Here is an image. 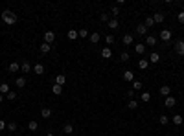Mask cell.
<instances>
[{"mask_svg":"<svg viewBox=\"0 0 184 136\" xmlns=\"http://www.w3.org/2000/svg\"><path fill=\"white\" fill-rule=\"evenodd\" d=\"M0 18H2L6 24H9V26L17 24V21H18V17L11 11V9H4V13H0Z\"/></svg>","mask_w":184,"mask_h":136,"instance_id":"cell-1","label":"cell"},{"mask_svg":"<svg viewBox=\"0 0 184 136\" xmlns=\"http://www.w3.org/2000/svg\"><path fill=\"white\" fill-rule=\"evenodd\" d=\"M53 41H55V33H53L52 29H48V31L44 33V42H46V44H52Z\"/></svg>","mask_w":184,"mask_h":136,"instance_id":"cell-2","label":"cell"},{"mask_svg":"<svg viewBox=\"0 0 184 136\" xmlns=\"http://www.w3.org/2000/svg\"><path fill=\"white\" fill-rule=\"evenodd\" d=\"M173 48H175V52L179 55H184V41H177L175 44H173Z\"/></svg>","mask_w":184,"mask_h":136,"instance_id":"cell-3","label":"cell"},{"mask_svg":"<svg viewBox=\"0 0 184 136\" xmlns=\"http://www.w3.org/2000/svg\"><path fill=\"white\" fill-rule=\"evenodd\" d=\"M33 74H35V75H42L44 74V64H41V63L33 64Z\"/></svg>","mask_w":184,"mask_h":136,"instance_id":"cell-4","label":"cell"},{"mask_svg":"<svg viewBox=\"0 0 184 136\" xmlns=\"http://www.w3.org/2000/svg\"><path fill=\"white\" fill-rule=\"evenodd\" d=\"M160 39L164 42H168L171 39V31H170V29H160Z\"/></svg>","mask_w":184,"mask_h":136,"instance_id":"cell-5","label":"cell"},{"mask_svg":"<svg viewBox=\"0 0 184 136\" xmlns=\"http://www.w3.org/2000/svg\"><path fill=\"white\" fill-rule=\"evenodd\" d=\"M164 105H166V109H173V107L177 105V99L171 98V96H168V98H166V103H164Z\"/></svg>","mask_w":184,"mask_h":136,"instance_id":"cell-6","label":"cell"},{"mask_svg":"<svg viewBox=\"0 0 184 136\" xmlns=\"http://www.w3.org/2000/svg\"><path fill=\"white\" fill-rule=\"evenodd\" d=\"M64 83H66V75H64V74H57V75H55V85L64 87Z\"/></svg>","mask_w":184,"mask_h":136,"instance_id":"cell-7","label":"cell"},{"mask_svg":"<svg viewBox=\"0 0 184 136\" xmlns=\"http://www.w3.org/2000/svg\"><path fill=\"white\" fill-rule=\"evenodd\" d=\"M88 39H90V42H92V44H98V42H99V39H101V35H99L98 31H92L90 35H88Z\"/></svg>","mask_w":184,"mask_h":136,"instance_id":"cell-8","label":"cell"},{"mask_svg":"<svg viewBox=\"0 0 184 136\" xmlns=\"http://www.w3.org/2000/svg\"><path fill=\"white\" fill-rule=\"evenodd\" d=\"M122 41H123V44H125V46H129V44H133V42H135V37H133L131 33H125Z\"/></svg>","mask_w":184,"mask_h":136,"instance_id":"cell-9","label":"cell"},{"mask_svg":"<svg viewBox=\"0 0 184 136\" xmlns=\"http://www.w3.org/2000/svg\"><path fill=\"white\" fill-rule=\"evenodd\" d=\"M101 57H103V59H111V57H112V50L109 48V46H105V48L101 50Z\"/></svg>","mask_w":184,"mask_h":136,"instance_id":"cell-10","label":"cell"},{"mask_svg":"<svg viewBox=\"0 0 184 136\" xmlns=\"http://www.w3.org/2000/svg\"><path fill=\"white\" fill-rule=\"evenodd\" d=\"M123 81H135V74L131 70H125L123 72Z\"/></svg>","mask_w":184,"mask_h":136,"instance_id":"cell-11","label":"cell"},{"mask_svg":"<svg viewBox=\"0 0 184 136\" xmlns=\"http://www.w3.org/2000/svg\"><path fill=\"white\" fill-rule=\"evenodd\" d=\"M21 70H22L24 74H29V72H31V64H29V61H24V63L21 64Z\"/></svg>","mask_w":184,"mask_h":136,"instance_id":"cell-12","label":"cell"},{"mask_svg":"<svg viewBox=\"0 0 184 136\" xmlns=\"http://www.w3.org/2000/svg\"><path fill=\"white\" fill-rule=\"evenodd\" d=\"M147 61H149V63H153V64H157L158 61H160V55H158L157 52H153L151 55H149V59H147Z\"/></svg>","mask_w":184,"mask_h":136,"instance_id":"cell-13","label":"cell"},{"mask_svg":"<svg viewBox=\"0 0 184 136\" xmlns=\"http://www.w3.org/2000/svg\"><path fill=\"white\" fill-rule=\"evenodd\" d=\"M66 37L70 39V41H76V39L79 37V33H77V29H68V33H66Z\"/></svg>","mask_w":184,"mask_h":136,"instance_id":"cell-14","label":"cell"},{"mask_svg":"<svg viewBox=\"0 0 184 136\" xmlns=\"http://www.w3.org/2000/svg\"><path fill=\"white\" fill-rule=\"evenodd\" d=\"M15 85H17V88H24L26 87V77H17L15 79Z\"/></svg>","mask_w":184,"mask_h":136,"instance_id":"cell-15","label":"cell"},{"mask_svg":"<svg viewBox=\"0 0 184 136\" xmlns=\"http://www.w3.org/2000/svg\"><path fill=\"white\" fill-rule=\"evenodd\" d=\"M158 92H160V96L168 98V96H170V92H171V88L168 87V85H164V87H160V90H158Z\"/></svg>","mask_w":184,"mask_h":136,"instance_id":"cell-16","label":"cell"},{"mask_svg":"<svg viewBox=\"0 0 184 136\" xmlns=\"http://www.w3.org/2000/svg\"><path fill=\"white\" fill-rule=\"evenodd\" d=\"M146 44H147V46H155V44H157V37L147 35V37H146Z\"/></svg>","mask_w":184,"mask_h":136,"instance_id":"cell-17","label":"cell"},{"mask_svg":"<svg viewBox=\"0 0 184 136\" xmlns=\"http://www.w3.org/2000/svg\"><path fill=\"white\" fill-rule=\"evenodd\" d=\"M171 122L175 123V125H182V122H184V118H182L181 114H175V116H173V118H171Z\"/></svg>","mask_w":184,"mask_h":136,"instance_id":"cell-18","label":"cell"},{"mask_svg":"<svg viewBox=\"0 0 184 136\" xmlns=\"http://www.w3.org/2000/svg\"><path fill=\"white\" fill-rule=\"evenodd\" d=\"M153 21H155V24L164 22V13H155V15H153Z\"/></svg>","mask_w":184,"mask_h":136,"instance_id":"cell-19","label":"cell"},{"mask_svg":"<svg viewBox=\"0 0 184 136\" xmlns=\"http://www.w3.org/2000/svg\"><path fill=\"white\" fill-rule=\"evenodd\" d=\"M18 70H21V64H18V63H11V64H9V72H11V74H17Z\"/></svg>","mask_w":184,"mask_h":136,"instance_id":"cell-20","label":"cell"},{"mask_svg":"<svg viewBox=\"0 0 184 136\" xmlns=\"http://www.w3.org/2000/svg\"><path fill=\"white\" fill-rule=\"evenodd\" d=\"M63 133H64V134H72V133H74V125H72V123H66V125L63 127Z\"/></svg>","mask_w":184,"mask_h":136,"instance_id":"cell-21","label":"cell"},{"mask_svg":"<svg viewBox=\"0 0 184 136\" xmlns=\"http://www.w3.org/2000/svg\"><path fill=\"white\" fill-rule=\"evenodd\" d=\"M135 50H136L138 55H142L144 52H146V44H138V42H136V44H135Z\"/></svg>","mask_w":184,"mask_h":136,"instance_id":"cell-22","label":"cell"},{"mask_svg":"<svg viewBox=\"0 0 184 136\" xmlns=\"http://www.w3.org/2000/svg\"><path fill=\"white\" fill-rule=\"evenodd\" d=\"M0 94H2V96H4V94H6V96L9 94V85H8V83H2V85H0Z\"/></svg>","mask_w":184,"mask_h":136,"instance_id":"cell-23","label":"cell"},{"mask_svg":"<svg viewBox=\"0 0 184 136\" xmlns=\"http://www.w3.org/2000/svg\"><path fill=\"white\" fill-rule=\"evenodd\" d=\"M52 92L55 94V96H61V94H63V87H61V85H53V87H52Z\"/></svg>","mask_w":184,"mask_h":136,"instance_id":"cell-24","label":"cell"},{"mask_svg":"<svg viewBox=\"0 0 184 136\" xmlns=\"http://www.w3.org/2000/svg\"><path fill=\"white\" fill-rule=\"evenodd\" d=\"M136 33L138 35H146L147 33V28L144 26V24H138V26H136Z\"/></svg>","mask_w":184,"mask_h":136,"instance_id":"cell-25","label":"cell"},{"mask_svg":"<svg viewBox=\"0 0 184 136\" xmlns=\"http://www.w3.org/2000/svg\"><path fill=\"white\" fill-rule=\"evenodd\" d=\"M41 116H42V118H50V116H52V109H48V107H44L42 110H41Z\"/></svg>","mask_w":184,"mask_h":136,"instance_id":"cell-26","label":"cell"},{"mask_svg":"<svg viewBox=\"0 0 184 136\" xmlns=\"http://www.w3.org/2000/svg\"><path fill=\"white\" fill-rule=\"evenodd\" d=\"M144 26H146L147 29L155 26V21H153V17H147V18H146V22H144Z\"/></svg>","mask_w":184,"mask_h":136,"instance_id":"cell-27","label":"cell"},{"mask_svg":"<svg viewBox=\"0 0 184 136\" xmlns=\"http://www.w3.org/2000/svg\"><path fill=\"white\" fill-rule=\"evenodd\" d=\"M107 24H109V28H111V29H116L118 26H120V22H118V18H112V21H109Z\"/></svg>","mask_w":184,"mask_h":136,"instance_id":"cell-28","label":"cell"},{"mask_svg":"<svg viewBox=\"0 0 184 136\" xmlns=\"http://www.w3.org/2000/svg\"><path fill=\"white\" fill-rule=\"evenodd\" d=\"M50 50H52V44H46V42L41 44V53H48Z\"/></svg>","mask_w":184,"mask_h":136,"instance_id":"cell-29","label":"cell"},{"mask_svg":"<svg viewBox=\"0 0 184 136\" xmlns=\"http://www.w3.org/2000/svg\"><path fill=\"white\" fill-rule=\"evenodd\" d=\"M138 66H140L142 70H146L149 66V61H147V59H140V61H138Z\"/></svg>","mask_w":184,"mask_h":136,"instance_id":"cell-30","label":"cell"},{"mask_svg":"<svg viewBox=\"0 0 184 136\" xmlns=\"http://www.w3.org/2000/svg\"><path fill=\"white\" fill-rule=\"evenodd\" d=\"M28 129H29V131H37V129H39V123L35 122V120H31V122L28 123Z\"/></svg>","mask_w":184,"mask_h":136,"instance_id":"cell-31","label":"cell"},{"mask_svg":"<svg viewBox=\"0 0 184 136\" xmlns=\"http://www.w3.org/2000/svg\"><path fill=\"white\" fill-rule=\"evenodd\" d=\"M127 107H129V109H131V110H135V109L138 107V101H136V99H129V103H127Z\"/></svg>","mask_w":184,"mask_h":136,"instance_id":"cell-32","label":"cell"},{"mask_svg":"<svg viewBox=\"0 0 184 136\" xmlns=\"http://www.w3.org/2000/svg\"><path fill=\"white\" fill-rule=\"evenodd\" d=\"M140 88H142V81H138V79H135V81H133V90L136 92V90H140Z\"/></svg>","mask_w":184,"mask_h":136,"instance_id":"cell-33","label":"cell"},{"mask_svg":"<svg viewBox=\"0 0 184 136\" xmlns=\"http://www.w3.org/2000/svg\"><path fill=\"white\" fill-rule=\"evenodd\" d=\"M158 122H160V125H168V123H170V118L164 114V116H160V118H158Z\"/></svg>","mask_w":184,"mask_h":136,"instance_id":"cell-34","label":"cell"},{"mask_svg":"<svg viewBox=\"0 0 184 136\" xmlns=\"http://www.w3.org/2000/svg\"><path fill=\"white\" fill-rule=\"evenodd\" d=\"M79 37H81V39H85V37H88V35H90V33H88V29H85V28H83V29H79Z\"/></svg>","mask_w":184,"mask_h":136,"instance_id":"cell-35","label":"cell"},{"mask_svg":"<svg viewBox=\"0 0 184 136\" xmlns=\"http://www.w3.org/2000/svg\"><path fill=\"white\" fill-rule=\"evenodd\" d=\"M6 98L9 99V101H13V99H15V98H17V92H15V90H9V94L6 96Z\"/></svg>","mask_w":184,"mask_h":136,"instance_id":"cell-36","label":"cell"},{"mask_svg":"<svg viewBox=\"0 0 184 136\" xmlns=\"http://www.w3.org/2000/svg\"><path fill=\"white\" fill-rule=\"evenodd\" d=\"M149 99H151V94H149V92H142V101H149Z\"/></svg>","mask_w":184,"mask_h":136,"instance_id":"cell-37","label":"cell"},{"mask_svg":"<svg viewBox=\"0 0 184 136\" xmlns=\"http://www.w3.org/2000/svg\"><path fill=\"white\" fill-rule=\"evenodd\" d=\"M8 129L11 131V133H15V131H17V123H15V122H9V123H8Z\"/></svg>","mask_w":184,"mask_h":136,"instance_id":"cell-38","label":"cell"},{"mask_svg":"<svg viewBox=\"0 0 184 136\" xmlns=\"http://www.w3.org/2000/svg\"><path fill=\"white\" fill-rule=\"evenodd\" d=\"M99 21H101V22H109V15L107 13H101V15H99Z\"/></svg>","mask_w":184,"mask_h":136,"instance_id":"cell-39","label":"cell"},{"mask_svg":"<svg viewBox=\"0 0 184 136\" xmlns=\"http://www.w3.org/2000/svg\"><path fill=\"white\" fill-rule=\"evenodd\" d=\"M120 59H122L123 63H127V61H129V53H127V52H123V53L120 55Z\"/></svg>","mask_w":184,"mask_h":136,"instance_id":"cell-40","label":"cell"},{"mask_svg":"<svg viewBox=\"0 0 184 136\" xmlns=\"http://www.w3.org/2000/svg\"><path fill=\"white\" fill-rule=\"evenodd\" d=\"M177 21L181 22V24H184V11H181V13L177 15Z\"/></svg>","mask_w":184,"mask_h":136,"instance_id":"cell-41","label":"cell"},{"mask_svg":"<svg viewBox=\"0 0 184 136\" xmlns=\"http://www.w3.org/2000/svg\"><path fill=\"white\" fill-rule=\"evenodd\" d=\"M111 11H112V15H114V17H118V15H120V8H118V6H114V8L111 9Z\"/></svg>","mask_w":184,"mask_h":136,"instance_id":"cell-42","label":"cell"},{"mask_svg":"<svg viewBox=\"0 0 184 136\" xmlns=\"http://www.w3.org/2000/svg\"><path fill=\"white\" fill-rule=\"evenodd\" d=\"M105 42H107V44H112V42H114V37H112V35H107V37H105Z\"/></svg>","mask_w":184,"mask_h":136,"instance_id":"cell-43","label":"cell"},{"mask_svg":"<svg viewBox=\"0 0 184 136\" xmlns=\"http://www.w3.org/2000/svg\"><path fill=\"white\" fill-rule=\"evenodd\" d=\"M127 96L133 99V98H135V90H133V88H129V90H127Z\"/></svg>","mask_w":184,"mask_h":136,"instance_id":"cell-44","label":"cell"},{"mask_svg":"<svg viewBox=\"0 0 184 136\" xmlns=\"http://www.w3.org/2000/svg\"><path fill=\"white\" fill-rule=\"evenodd\" d=\"M6 127H8V125H6V122H4V120H0V131H4Z\"/></svg>","mask_w":184,"mask_h":136,"instance_id":"cell-45","label":"cell"},{"mask_svg":"<svg viewBox=\"0 0 184 136\" xmlns=\"http://www.w3.org/2000/svg\"><path fill=\"white\" fill-rule=\"evenodd\" d=\"M2 101H4V96H2V94H0V103H2Z\"/></svg>","mask_w":184,"mask_h":136,"instance_id":"cell-46","label":"cell"},{"mask_svg":"<svg viewBox=\"0 0 184 136\" xmlns=\"http://www.w3.org/2000/svg\"><path fill=\"white\" fill-rule=\"evenodd\" d=\"M46 136H55V134H52V133H48V134H46Z\"/></svg>","mask_w":184,"mask_h":136,"instance_id":"cell-47","label":"cell"},{"mask_svg":"<svg viewBox=\"0 0 184 136\" xmlns=\"http://www.w3.org/2000/svg\"><path fill=\"white\" fill-rule=\"evenodd\" d=\"M90 136H94V134H90Z\"/></svg>","mask_w":184,"mask_h":136,"instance_id":"cell-48","label":"cell"}]
</instances>
